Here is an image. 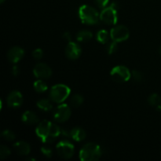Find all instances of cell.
Instances as JSON below:
<instances>
[{
  "mask_svg": "<svg viewBox=\"0 0 161 161\" xmlns=\"http://www.w3.org/2000/svg\"><path fill=\"white\" fill-rule=\"evenodd\" d=\"M69 103L72 107H75V108L80 107L83 103V97L80 94H75L71 97Z\"/></svg>",
  "mask_w": 161,
  "mask_h": 161,
  "instance_id": "21",
  "label": "cell"
},
{
  "mask_svg": "<svg viewBox=\"0 0 161 161\" xmlns=\"http://www.w3.org/2000/svg\"><path fill=\"white\" fill-rule=\"evenodd\" d=\"M33 87H34L35 91L38 93H43L47 91V89H48L47 83L41 80H36L34 83V84H33Z\"/></svg>",
  "mask_w": 161,
  "mask_h": 161,
  "instance_id": "20",
  "label": "cell"
},
{
  "mask_svg": "<svg viewBox=\"0 0 161 161\" xmlns=\"http://www.w3.org/2000/svg\"><path fill=\"white\" fill-rule=\"evenodd\" d=\"M32 57L36 60H40L43 57V51H42V49L37 48L33 50Z\"/></svg>",
  "mask_w": 161,
  "mask_h": 161,
  "instance_id": "28",
  "label": "cell"
},
{
  "mask_svg": "<svg viewBox=\"0 0 161 161\" xmlns=\"http://www.w3.org/2000/svg\"><path fill=\"white\" fill-rule=\"evenodd\" d=\"M131 75H132V78H133L134 81L137 82V83H140V82H141L143 79L142 74L141 72L138 70L132 71Z\"/></svg>",
  "mask_w": 161,
  "mask_h": 161,
  "instance_id": "26",
  "label": "cell"
},
{
  "mask_svg": "<svg viewBox=\"0 0 161 161\" xmlns=\"http://www.w3.org/2000/svg\"><path fill=\"white\" fill-rule=\"evenodd\" d=\"M157 108H158V109L160 110V111L161 112V105H160V106H158V107H157Z\"/></svg>",
  "mask_w": 161,
  "mask_h": 161,
  "instance_id": "32",
  "label": "cell"
},
{
  "mask_svg": "<svg viewBox=\"0 0 161 161\" xmlns=\"http://www.w3.org/2000/svg\"><path fill=\"white\" fill-rule=\"evenodd\" d=\"M56 149L59 157L64 159H70L73 156L75 151L73 144L67 140L59 142L57 144Z\"/></svg>",
  "mask_w": 161,
  "mask_h": 161,
  "instance_id": "7",
  "label": "cell"
},
{
  "mask_svg": "<svg viewBox=\"0 0 161 161\" xmlns=\"http://www.w3.org/2000/svg\"><path fill=\"white\" fill-rule=\"evenodd\" d=\"M108 2H109V0H95L97 6L99 8H102V9L106 7L107 5L108 4Z\"/></svg>",
  "mask_w": 161,
  "mask_h": 161,
  "instance_id": "29",
  "label": "cell"
},
{
  "mask_svg": "<svg viewBox=\"0 0 161 161\" xmlns=\"http://www.w3.org/2000/svg\"><path fill=\"white\" fill-rule=\"evenodd\" d=\"M148 102L152 106L158 107L161 105V97L157 94H153L148 98Z\"/></svg>",
  "mask_w": 161,
  "mask_h": 161,
  "instance_id": "22",
  "label": "cell"
},
{
  "mask_svg": "<svg viewBox=\"0 0 161 161\" xmlns=\"http://www.w3.org/2000/svg\"><path fill=\"white\" fill-rule=\"evenodd\" d=\"M93 37V34L91 31L88 30H81L76 35V39L79 42H86L91 40Z\"/></svg>",
  "mask_w": 161,
  "mask_h": 161,
  "instance_id": "17",
  "label": "cell"
},
{
  "mask_svg": "<svg viewBox=\"0 0 161 161\" xmlns=\"http://www.w3.org/2000/svg\"><path fill=\"white\" fill-rule=\"evenodd\" d=\"M160 55H161V47H160Z\"/></svg>",
  "mask_w": 161,
  "mask_h": 161,
  "instance_id": "34",
  "label": "cell"
},
{
  "mask_svg": "<svg viewBox=\"0 0 161 161\" xmlns=\"http://www.w3.org/2000/svg\"><path fill=\"white\" fill-rule=\"evenodd\" d=\"M36 134L44 143H52L61 134V130L57 124L49 120H43L39 124Z\"/></svg>",
  "mask_w": 161,
  "mask_h": 161,
  "instance_id": "1",
  "label": "cell"
},
{
  "mask_svg": "<svg viewBox=\"0 0 161 161\" xmlns=\"http://www.w3.org/2000/svg\"><path fill=\"white\" fill-rule=\"evenodd\" d=\"M14 148L16 152L19 155L21 156L28 155L30 152H31V146H30V145L23 141L17 142L16 143H14Z\"/></svg>",
  "mask_w": 161,
  "mask_h": 161,
  "instance_id": "14",
  "label": "cell"
},
{
  "mask_svg": "<svg viewBox=\"0 0 161 161\" xmlns=\"http://www.w3.org/2000/svg\"><path fill=\"white\" fill-rule=\"evenodd\" d=\"M10 153V149H9L7 146H3V145H2V146H0V158H1L2 160H4V159L7 158L8 157H9Z\"/></svg>",
  "mask_w": 161,
  "mask_h": 161,
  "instance_id": "25",
  "label": "cell"
},
{
  "mask_svg": "<svg viewBox=\"0 0 161 161\" xmlns=\"http://www.w3.org/2000/svg\"><path fill=\"white\" fill-rule=\"evenodd\" d=\"M81 53V47L78 43L72 41L69 42L65 48V54L68 58L71 60H76L80 58Z\"/></svg>",
  "mask_w": 161,
  "mask_h": 161,
  "instance_id": "11",
  "label": "cell"
},
{
  "mask_svg": "<svg viewBox=\"0 0 161 161\" xmlns=\"http://www.w3.org/2000/svg\"><path fill=\"white\" fill-rule=\"evenodd\" d=\"M7 105L11 108H18L23 103V96L21 93L18 91H14L9 93L8 95L7 99Z\"/></svg>",
  "mask_w": 161,
  "mask_h": 161,
  "instance_id": "12",
  "label": "cell"
},
{
  "mask_svg": "<svg viewBox=\"0 0 161 161\" xmlns=\"http://www.w3.org/2000/svg\"><path fill=\"white\" fill-rule=\"evenodd\" d=\"M118 3L116 2H113L110 6L104 8L100 14V20L108 25H116L118 21Z\"/></svg>",
  "mask_w": 161,
  "mask_h": 161,
  "instance_id": "4",
  "label": "cell"
},
{
  "mask_svg": "<svg viewBox=\"0 0 161 161\" xmlns=\"http://www.w3.org/2000/svg\"><path fill=\"white\" fill-rule=\"evenodd\" d=\"M117 49H118V45H117V42H116V41L113 40L112 42H108V43H107L106 50L108 54H113V53H114L117 50Z\"/></svg>",
  "mask_w": 161,
  "mask_h": 161,
  "instance_id": "24",
  "label": "cell"
},
{
  "mask_svg": "<svg viewBox=\"0 0 161 161\" xmlns=\"http://www.w3.org/2000/svg\"><path fill=\"white\" fill-rule=\"evenodd\" d=\"M62 38L64 39H65V40L70 42V41H71V34L69 32H68V31H67V32H64V34H63Z\"/></svg>",
  "mask_w": 161,
  "mask_h": 161,
  "instance_id": "31",
  "label": "cell"
},
{
  "mask_svg": "<svg viewBox=\"0 0 161 161\" xmlns=\"http://www.w3.org/2000/svg\"><path fill=\"white\" fill-rule=\"evenodd\" d=\"M11 72H12V74L14 75V76H17V75H18L19 73H20V69L18 68V66L15 65L12 68Z\"/></svg>",
  "mask_w": 161,
  "mask_h": 161,
  "instance_id": "30",
  "label": "cell"
},
{
  "mask_svg": "<svg viewBox=\"0 0 161 161\" xmlns=\"http://www.w3.org/2000/svg\"><path fill=\"white\" fill-rule=\"evenodd\" d=\"M69 135L72 140L76 142H81L86 138V133L81 127H74L69 131Z\"/></svg>",
  "mask_w": 161,
  "mask_h": 161,
  "instance_id": "15",
  "label": "cell"
},
{
  "mask_svg": "<svg viewBox=\"0 0 161 161\" xmlns=\"http://www.w3.org/2000/svg\"><path fill=\"white\" fill-rule=\"evenodd\" d=\"M2 138L6 141H13L15 139L16 135L10 130H5L2 132Z\"/></svg>",
  "mask_w": 161,
  "mask_h": 161,
  "instance_id": "23",
  "label": "cell"
},
{
  "mask_svg": "<svg viewBox=\"0 0 161 161\" xmlns=\"http://www.w3.org/2000/svg\"><path fill=\"white\" fill-rule=\"evenodd\" d=\"M6 0H0V3H3Z\"/></svg>",
  "mask_w": 161,
  "mask_h": 161,
  "instance_id": "33",
  "label": "cell"
},
{
  "mask_svg": "<svg viewBox=\"0 0 161 161\" xmlns=\"http://www.w3.org/2000/svg\"><path fill=\"white\" fill-rule=\"evenodd\" d=\"M25 55V50L20 47H14L8 51L7 58L11 63L16 64L23 58Z\"/></svg>",
  "mask_w": 161,
  "mask_h": 161,
  "instance_id": "13",
  "label": "cell"
},
{
  "mask_svg": "<svg viewBox=\"0 0 161 161\" xmlns=\"http://www.w3.org/2000/svg\"><path fill=\"white\" fill-rule=\"evenodd\" d=\"M130 36L128 28L124 25H118L110 31V38L117 42L127 40Z\"/></svg>",
  "mask_w": 161,
  "mask_h": 161,
  "instance_id": "8",
  "label": "cell"
},
{
  "mask_svg": "<svg viewBox=\"0 0 161 161\" xmlns=\"http://www.w3.org/2000/svg\"><path fill=\"white\" fill-rule=\"evenodd\" d=\"M78 14L81 21L88 25H97L100 20V14L97 9L88 5H83L80 6Z\"/></svg>",
  "mask_w": 161,
  "mask_h": 161,
  "instance_id": "3",
  "label": "cell"
},
{
  "mask_svg": "<svg viewBox=\"0 0 161 161\" xmlns=\"http://www.w3.org/2000/svg\"><path fill=\"white\" fill-rule=\"evenodd\" d=\"M37 106L41 110L45 112L51 111L52 108H53V105H52L50 101L48 99H41V100L38 101Z\"/></svg>",
  "mask_w": 161,
  "mask_h": 161,
  "instance_id": "19",
  "label": "cell"
},
{
  "mask_svg": "<svg viewBox=\"0 0 161 161\" xmlns=\"http://www.w3.org/2000/svg\"><path fill=\"white\" fill-rule=\"evenodd\" d=\"M111 78L117 83H125L131 77V72L126 66L118 65L113 68L110 72Z\"/></svg>",
  "mask_w": 161,
  "mask_h": 161,
  "instance_id": "6",
  "label": "cell"
},
{
  "mask_svg": "<svg viewBox=\"0 0 161 161\" xmlns=\"http://www.w3.org/2000/svg\"><path fill=\"white\" fill-rule=\"evenodd\" d=\"M71 92L69 86L64 84L54 85L50 92V97L52 102L55 103H62L68 98Z\"/></svg>",
  "mask_w": 161,
  "mask_h": 161,
  "instance_id": "5",
  "label": "cell"
},
{
  "mask_svg": "<svg viewBox=\"0 0 161 161\" xmlns=\"http://www.w3.org/2000/svg\"><path fill=\"white\" fill-rule=\"evenodd\" d=\"M71 116V108L66 104L58 105L53 112V119L58 123H63L67 121Z\"/></svg>",
  "mask_w": 161,
  "mask_h": 161,
  "instance_id": "9",
  "label": "cell"
},
{
  "mask_svg": "<svg viewBox=\"0 0 161 161\" xmlns=\"http://www.w3.org/2000/svg\"><path fill=\"white\" fill-rule=\"evenodd\" d=\"M102 149L99 145L90 142L84 145L80 151L79 157L82 161H97L102 157Z\"/></svg>",
  "mask_w": 161,
  "mask_h": 161,
  "instance_id": "2",
  "label": "cell"
},
{
  "mask_svg": "<svg viewBox=\"0 0 161 161\" xmlns=\"http://www.w3.org/2000/svg\"><path fill=\"white\" fill-rule=\"evenodd\" d=\"M21 120L28 125H34L39 122V118L36 113L28 110L23 113L21 116Z\"/></svg>",
  "mask_w": 161,
  "mask_h": 161,
  "instance_id": "16",
  "label": "cell"
},
{
  "mask_svg": "<svg viewBox=\"0 0 161 161\" xmlns=\"http://www.w3.org/2000/svg\"><path fill=\"white\" fill-rule=\"evenodd\" d=\"M33 73L38 79H47L52 75V70L45 63H39L33 69Z\"/></svg>",
  "mask_w": 161,
  "mask_h": 161,
  "instance_id": "10",
  "label": "cell"
},
{
  "mask_svg": "<svg viewBox=\"0 0 161 161\" xmlns=\"http://www.w3.org/2000/svg\"><path fill=\"white\" fill-rule=\"evenodd\" d=\"M109 37L110 33L108 34V31L105 29L100 30V31H97V33L96 34V39H97V41L102 44L108 43Z\"/></svg>",
  "mask_w": 161,
  "mask_h": 161,
  "instance_id": "18",
  "label": "cell"
},
{
  "mask_svg": "<svg viewBox=\"0 0 161 161\" xmlns=\"http://www.w3.org/2000/svg\"><path fill=\"white\" fill-rule=\"evenodd\" d=\"M41 152L47 158H50L53 156V151L50 147H47V146H44V147L41 148Z\"/></svg>",
  "mask_w": 161,
  "mask_h": 161,
  "instance_id": "27",
  "label": "cell"
}]
</instances>
